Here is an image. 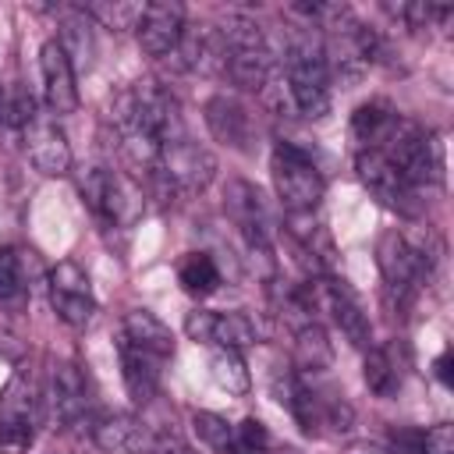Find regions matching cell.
<instances>
[{
    "instance_id": "cell-1",
    "label": "cell",
    "mask_w": 454,
    "mask_h": 454,
    "mask_svg": "<svg viewBox=\"0 0 454 454\" xmlns=\"http://www.w3.org/2000/svg\"><path fill=\"white\" fill-rule=\"evenodd\" d=\"M110 124H114V135H117L124 160L149 170V174L156 167L160 149L170 145L174 138L188 135L177 99L153 82H138V85L121 89L110 103Z\"/></svg>"
},
{
    "instance_id": "cell-2",
    "label": "cell",
    "mask_w": 454,
    "mask_h": 454,
    "mask_svg": "<svg viewBox=\"0 0 454 454\" xmlns=\"http://www.w3.org/2000/svg\"><path fill=\"white\" fill-rule=\"evenodd\" d=\"M284 71H287V92L294 99V110L309 121H323L330 114V67H326L323 39L309 25H298L287 32Z\"/></svg>"
},
{
    "instance_id": "cell-3",
    "label": "cell",
    "mask_w": 454,
    "mask_h": 454,
    "mask_svg": "<svg viewBox=\"0 0 454 454\" xmlns=\"http://www.w3.org/2000/svg\"><path fill=\"white\" fill-rule=\"evenodd\" d=\"M220 39H223V74L238 89L259 92L273 74V46L266 43L262 28L245 14H227V21L220 25Z\"/></svg>"
},
{
    "instance_id": "cell-4",
    "label": "cell",
    "mask_w": 454,
    "mask_h": 454,
    "mask_svg": "<svg viewBox=\"0 0 454 454\" xmlns=\"http://www.w3.org/2000/svg\"><path fill=\"white\" fill-rule=\"evenodd\" d=\"M380 153L404 174V181L422 195L426 188L443 181V153L433 131H426L415 121H397V128L390 131V138L380 145Z\"/></svg>"
},
{
    "instance_id": "cell-5",
    "label": "cell",
    "mask_w": 454,
    "mask_h": 454,
    "mask_svg": "<svg viewBox=\"0 0 454 454\" xmlns=\"http://www.w3.org/2000/svg\"><path fill=\"white\" fill-rule=\"evenodd\" d=\"M270 177L277 188V199L287 213H316L323 199V170L309 156V149L294 142H277L270 153Z\"/></svg>"
},
{
    "instance_id": "cell-6",
    "label": "cell",
    "mask_w": 454,
    "mask_h": 454,
    "mask_svg": "<svg viewBox=\"0 0 454 454\" xmlns=\"http://www.w3.org/2000/svg\"><path fill=\"white\" fill-rule=\"evenodd\" d=\"M78 192L85 206L106 223V227H131L145 213V195L142 188L106 167H85L78 174Z\"/></svg>"
},
{
    "instance_id": "cell-7",
    "label": "cell",
    "mask_w": 454,
    "mask_h": 454,
    "mask_svg": "<svg viewBox=\"0 0 454 454\" xmlns=\"http://www.w3.org/2000/svg\"><path fill=\"white\" fill-rule=\"evenodd\" d=\"M433 259L429 248L408 241L401 231H387L376 245V262H380V273L387 280V291L397 294V305H408L415 298V291L429 280V270H433Z\"/></svg>"
},
{
    "instance_id": "cell-8",
    "label": "cell",
    "mask_w": 454,
    "mask_h": 454,
    "mask_svg": "<svg viewBox=\"0 0 454 454\" xmlns=\"http://www.w3.org/2000/svg\"><path fill=\"white\" fill-rule=\"evenodd\" d=\"M216 174V160L209 156L206 145L192 142L188 135L174 138L170 145L160 149L156 156V167H153V177L170 188V192H181V195H192V192H202Z\"/></svg>"
},
{
    "instance_id": "cell-9",
    "label": "cell",
    "mask_w": 454,
    "mask_h": 454,
    "mask_svg": "<svg viewBox=\"0 0 454 454\" xmlns=\"http://www.w3.org/2000/svg\"><path fill=\"white\" fill-rule=\"evenodd\" d=\"M355 174L362 188L387 209L401 216H419L422 213V195L404 181V174L380 153V149H358L355 156Z\"/></svg>"
},
{
    "instance_id": "cell-10",
    "label": "cell",
    "mask_w": 454,
    "mask_h": 454,
    "mask_svg": "<svg viewBox=\"0 0 454 454\" xmlns=\"http://www.w3.org/2000/svg\"><path fill=\"white\" fill-rule=\"evenodd\" d=\"M305 291H309L312 312H326L330 323L348 337V344L369 348V340H372V323H369V316L362 312L358 298L344 287V280L316 277V280H305Z\"/></svg>"
},
{
    "instance_id": "cell-11",
    "label": "cell",
    "mask_w": 454,
    "mask_h": 454,
    "mask_svg": "<svg viewBox=\"0 0 454 454\" xmlns=\"http://www.w3.org/2000/svg\"><path fill=\"white\" fill-rule=\"evenodd\" d=\"M35 387L25 369H18L0 390V450L25 454L35 440Z\"/></svg>"
},
{
    "instance_id": "cell-12",
    "label": "cell",
    "mask_w": 454,
    "mask_h": 454,
    "mask_svg": "<svg viewBox=\"0 0 454 454\" xmlns=\"http://www.w3.org/2000/svg\"><path fill=\"white\" fill-rule=\"evenodd\" d=\"M46 291H50V309L57 312L60 323H67L71 330H85L96 319V294L89 284V273L74 262V259H60L50 277H46Z\"/></svg>"
},
{
    "instance_id": "cell-13",
    "label": "cell",
    "mask_w": 454,
    "mask_h": 454,
    "mask_svg": "<svg viewBox=\"0 0 454 454\" xmlns=\"http://www.w3.org/2000/svg\"><path fill=\"white\" fill-rule=\"evenodd\" d=\"M184 333L195 344H216V348H252L259 344V326L245 312H213V309H192L184 316Z\"/></svg>"
},
{
    "instance_id": "cell-14",
    "label": "cell",
    "mask_w": 454,
    "mask_h": 454,
    "mask_svg": "<svg viewBox=\"0 0 454 454\" xmlns=\"http://www.w3.org/2000/svg\"><path fill=\"white\" fill-rule=\"evenodd\" d=\"M227 213L234 227L245 234V245L252 255L270 259V241H273V216L259 195L255 184L248 181H231L227 184Z\"/></svg>"
},
{
    "instance_id": "cell-15",
    "label": "cell",
    "mask_w": 454,
    "mask_h": 454,
    "mask_svg": "<svg viewBox=\"0 0 454 454\" xmlns=\"http://www.w3.org/2000/svg\"><path fill=\"white\" fill-rule=\"evenodd\" d=\"M21 149L28 156V163L46 174V177H60L71 170L74 156H71V145H67V135L60 131V124L46 114L35 110V117L21 128Z\"/></svg>"
},
{
    "instance_id": "cell-16",
    "label": "cell",
    "mask_w": 454,
    "mask_h": 454,
    "mask_svg": "<svg viewBox=\"0 0 454 454\" xmlns=\"http://www.w3.org/2000/svg\"><path fill=\"white\" fill-rule=\"evenodd\" d=\"M39 74H43V99L46 110L64 117L78 110V78H74V64L64 53V46L57 39H46L39 46Z\"/></svg>"
},
{
    "instance_id": "cell-17",
    "label": "cell",
    "mask_w": 454,
    "mask_h": 454,
    "mask_svg": "<svg viewBox=\"0 0 454 454\" xmlns=\"http://www.w3.org/2000/svg\"><path fill=\"white\" fill-rule=\"evenodd\" d=\"M138 46L149 57H167L177 50L181 35H184V7L174 0H156L142 7V18L135 25Z\"/></svg>"
},
{
    "instance_id": "cell-18",
    "label": "cell",
    "mask_w": 454,
    "mask_h": 454,
    "mask_svg": "<svg viewBox=\"0 0 454 454\" xmlns=\"http://www.w3.org/2000/svg\"><path fill=\"white\" fill-rule=\"evenodd\" d=\"M202 114H206V124H209V131H213L216 142L231 145L238 153H248L252 149V142H255V121H252V114H248V106L241 99L223 96V92L220 96H209L206 106H202Z\"/></svg>"
},
{
    "instance_id": "cell-19",
    "label": "cell",
    "mask_w": 454,
    "mask_h": 454,
    "mask_svg": "<svg viewBox=\"0 0 454 454\" xmlns=\"http://www.w3.org/2000/svg\"><path fill=\"white\" fill-rule=\"evenodd\" d=\"M89 380L82 365L74 362H57L50 372V415L60 426H78L89 411Z\"/></svg>"
},
{
    "instance_id": "cell-20",
    "label": "cell",
    "mask_w": 454,
    "mask_h": 454,
    "mask_svg": "<svg viewBox=\"0 0 454 454\" xmlns=\"http://www.w3.org/2000/svg\"><path fill=\"white\" fill-rule=\"evenodd\" d=\"M117 358H121V376H124V390L135 404H149L160 390V380H163V358L135 348L131 340L117 337Z\"/></svg>"
},
{
    "instance_id": "cell-21",
    "label": "cell",
    "mask_w": 454,
    "mask_h": 454,
    "mask_svg": "<svg viewBox=\"0 0 454 454\" xmlns=\"http://www.w3.org/2000/svg\"><path fill=\"white\" fill-rule=\"evenodd\" d=\"M92 440L99 450L106 454H153V443L156 436L149 433V426L128 411H117V415H106L92 426Z\"/></svg>"
},
{
    "instance_id": "cell-22",
    "label": "cell",
    "mask_w": 454,
    "mask_h": 454,
    "mask_svg": "<svg viewBox=\"0 0 454 454\" xmlns=\"http://www.w3.org/2000/svg\"><path fill=\"white\" fill-rule=\"evenodd\" d=\"M121 337L131 340L135 348H142V351L163 358V362L174 358V333H170V326H167L156 312H149V309H131V312L124 316V323H121Z\"/></svg>"
},
{
    "instance_id": "cell-23",
    "label": "cell",
    "mask_w": 454,
    "mask_h": 454,
    "mask_svg": "<svg viewBox=\"0 0 454 454\" xmlns=\"http://www.w3.org/2000/svg\"><path fill=\"white\" fill-rule=\"evenodd\" d=\"M397 121H401V114L387 99H369L351 114V135L362 149H380L390 138V131L397 128Z\"/></svg>"
},
{
    "instance_id": "cell-24",
    "label": "cell",
    "mask_w": 454,
    "mask_h": 454,
    "mask_svg": "<svg viewBox=\"0 0 454 454\" xmlns=\"http://www.w3.org/2000/svg\"><path fill=\"white\" fill-rule=\"evenodd\" d=\"M333 365V348H330V337L326 330L312 319V323H301L294 330V355H291V369L294 372H326Z\"/></svg>"
},
{
    "instance_id": "cell-25",
    "label": "cell",
    "mask_w": 454,
    "mask_h": 454,
    "mask_svg": "<svg viewBox=\"0 0 454 454\" xmlns=\"http://www.w3.org/2000/svg\"><path fill=\"white\" fill-rule=\"evenodd\" d=\"M32 284H28V270H25V252L4 245L0 248V309L4 312H21L28 305Z\"/></svg>"
},
{
    "instance_id": "cell-26",
    "label": "cell",
    "mask_w": 454,
    "mask_h": 454,
    "mask_svg": "<svg viewBox=\"0 0 454 454\" xmlns=\"http://www.w3.org/2000/svg\"><path fill=\"white\" fill-rule=\"evenodd\" d=\"M390 447L397 454H454V426L440 422L429 429H397Z\"/></svg>"
},
{
    "instance_id": "cell-27",
    "label": "cell",
    "mask_w": 454,
    "mask_h": 454,
    "mask_svg": "<svg viewBox=\"0 0 454 454\" xmlns=\"http://www.w3.org/2000/svg\"><path fill=\"white\" fill-rule=\"evenodd\" d=\"M177 284L192 298H206L223 284V277H220V266H216V259L209 252H188L181 259V266H177Z\"/></svg>"
},
{
    "instance_id": "cell-28",
    "label": "cell",
    "mask_w": 454,
    "mask_h": 454,
    "mask_svg": "<svg viewBox=\"0 0 454 454\" xmlns=\"http://www.w3.org/2000/svg\"><path fill=\"white\" fill-rule=\"evenodd\" d=\"M362 376L376 397H394L401 390V365L390 348H369L362 362Z\"/></svg>"
},
{
    "instance_id": "cell-29",
    "label": "cell",
    "mask_w": 454,
    "mask_h": 454,
    "mask_svg": "<svg viewBox=\"0 0 454 454\" xmlns=\"http://www.w3.org/2000/svg\"><path fill=\"white\" fill-rule=\"evenodd\" d=\"M57 43L64 46V53L71 57L74 67H89V64H92V57H96V39H92V25H89L85 11L64 18Z\"/></svg>"
},
{
    "instance_id": "cell-30",
    "label": "cell",
    "mask_w": 454,
    "mask_h": 454,
    "mask_svg": "<svg viewBox=\"0 0 454 454\" xmlns=\"http://www.w3.org/2000/svg\"><path fill=\"white\" fill-rule=\"evenodd\" d=\"M209 372H213V380H216L227 394H234V397H245V394L252 390L248 365H245V358H241L238 351H231V348H220V351L213 355Z\"/></svg>"
},
{
    "instance_id": "cell-31",
    "label": "cell",
    "mask_w": 454,
    "mask_h": 454,
    "mask_svg": "<svg viewBox=\"0 0 454 454\" xmlns=\"http://www.w3.org/2000/svg\"><path fill=\"white\" fill-rule=\"evenodd\" d=\"M220 454H270V429L255 415H248L238 426H231V440Z\"/></svg>"
},
{
    "instance_id": "cell-32",
    "label": "cell",
    "mask_w": 454,
    "mask_h": 454,
    "mask_svg": "<svg viewBox=\"0 0 454 454\" xmlns=\"http://www.w3.org/2000/svg\"><path fill=\"white\" fill-rule=\"evenodd\" d=\"M142 7H145V4H117V0L110 4V0H99V4H89V7H85V18H96V21L106 25V28L128 32V28L138 25Z\"/></svg>"
},
{
    "instance_id": "cell-33",
    "label": "cell",
    "mask_w": 454,
    "mask_h": 454,
    "mask_svg": "<svg viewBox=\"0 0 454 454\" xmlns=\"http://www.w3.org/2000/svg\"><path fill=\"white\" fill-rule=\"evenodd\" d=\"M192 429H195V436L209 447V450H223V443L231 440V422L223 419V415H216V411H192Z\"/></svg>"
},
{
    "instance_id": "cell-34",
    "label": "cell",
    "mask_w": 454,
    "mask_h": 454,
    "mask_svg": "<svg viewBox=\"0 0 454 454\" xmlns=\"http://www.w3.org/2000/svg\"><path fill=\"white\" fill-rule=\"evenodd\" d=\"M433 372H436V380H440L443 387H454V355L443 351V355L433 362Z\"/></svg>"
},
{
    "instance_id": "cell-35",
    "label": "cell",
    "mask_w": 454,
    "mask_h": 454,
    "mask_svg": "<svg viewBox=\"0 0 454 454\" xmlns=\"http://www.w3.org/2000/svg\"><path fill=\"white\" fill-rule=\"evenodd\" d=\"M153 454H195L188 443H181L177 436H160L156 443H153Z\"/></svg>"
},
{
    "instance_id": "cell-36",
    "label": "cell",
    "mask_w": 454,
    "mask_h": 454,
    "mask_svg": "<svg viewBox=\"0 0 454 454\" xmlns=\"http://www.w3.org/2000/svg\"><path fill=\"white\" fill-rule=\"evenodd\" d=\"M351 454H397V450H394L390 443H369V440H365V443H355Z\"/></svg>"
},
{
    "instance_id": "cell-37",
    "label": "cell",
    "mask_w": 454,
    "mask_h": 454,
    "mask_svg": "<svg viewBox=\"0 0 454 454\" xmlns=\"http://www.w3.org/2000/svg\"><path fill=\"white\" fill-rule=\"evenodd\" d=\"M280 454H298V450H294V447H284V450H280Z\"/></svg>"
}]
</instances>
